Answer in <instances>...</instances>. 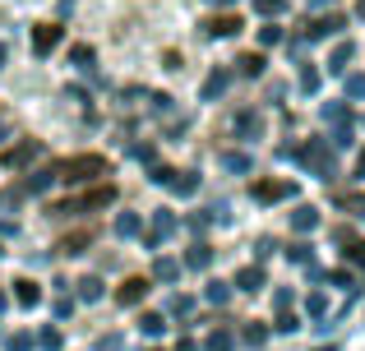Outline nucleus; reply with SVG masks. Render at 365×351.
I'll return each mask as SVG.
<instances>
[{"label": "nucleus", "instance_id": "obj_1", "mask_svg": "<svg viewBox=\"0 0 365 351\" xmlns=\"http://www.w3.org/2000/svg\"><path fill=\"white\" fill-rule=\"evenodd\" d=\"M56 180H65V185H83V180H98V176H111L107 157L102 153H79V157H65V162L51 167Z\"/></svg>", "mask_w": 365, "mask_h": 351}, {"label": "nucleus", "instance_id": "obj_2", "mask_svg": "<svg viewBox=\"0 0 365 351\" xmlns=\"http://www.w3.org/2000/svg\"><path fill=\"white\" fill-rule=\"evenodd\" d=\"M107 204H116V185H98V189H88V194H74V199H65V204H51V213H93V208H107Z\"/></svg>", "mask_w": 365, "mask_h": 351}, {"label": "nucleus", "instance_id": "obj_3", "mask_svg": "<svg viewBox=\"0 0 365 351\" xmlns=\"http://www.w3.org/2000/svg\"><path fill=\"white\" fill-rule=\"evenodd\" d=\"M153 180L167 185V189H176V194H195V189H199L195 172H171V167H153Z\"/></svg>", "mask_w": 365, "mask_h": 351}, {"label": "nucleus", "instance_id": "obj_4", "mask_svg": "<svg viewBox=\"0 0 365 351\" xmlns=\"http://www.w3.org/2000/svg\"><path fill=\"white\" fill-rule=\"evenodd\" d=\"M37 153H42V144H37V139H24V144H14V148H5V153H0V167L19 172V167H28Z\"/></svg>", "mask_w": 365, "mask_h": 351}, {"label": "nucleus", "instance_id": "obj_5", "mask_svg": "<svg viewBox=\"0 0 365 351\" xmlns=\"http://www.w3.org/2000/svg\"><path fill=\"white\" fill-rule=\"evenodd\" d=\"M296 157H301V162L310 167L314 176H324V180L333 176V153H324V144H305V148H301Z\"/></svg>", "mask_w": 365, "mask_h": 351}, {"label": "nucleus", "instance_id": "obj_6", "mask_svg": "<svg viewBox=\"0 0 365 351\" xmlns=\"http://www.w3.org/2000/svg\"><path fill=\"white\" fill-rule=\"evenodd\" d=\"M296 180H255V199L259 204H277V199H292Z\"/></svg>", "mask_w": 365, "mask_h": 351}, {"label": "nucleus", "instance_id": "obj_7", "mask_svg": "<svg viewBox=\"0 0 365 351\" xmlns=\"http://www.w3.org/2000/svg\"><path fill=\"white\" fill-rule=\"evenodd\" d=\"M56 46H61V23H33V51L51 56Z\"/></svg>", "mask_w": 365, "mask_h": 351}, {"label": "nucleus", "instance_id": "obj_8", "mask_svg": "<svg viewBox=\"0 0 365 351\" xmlns=\"http://www.w3.org/2000/svg\"><path fill=\"white\" fill-rule=\"evenodd\" d=\"M241 19L236 14H213V19H204V37H236L241 33Z\"/></svg>", "mask_w": 365, "mask_h": 351}, {"label": "nucleus", "instance_id": "obj_9", "mask_svg": "<svg viewBox=\"0 0 365 351\" xmlns=\"http://www.w3.org/2000/svg\"><path fill=\"white\" fill-rule=\"evenodd\" d=\"M148 291H153V282H148V278H125V282H120V291H116V300H120V305H139Z\"/></svg>", "mask_w": 365, "mask_h": 351}, {"label": "nucleus", "instance_id": "obj_10", "mask_svg": "<svg viewBox=\"0 0 365 351\" xmlns=\"http://www.w3.org/2000/svg\"><path fill=\"white\" fill-rule=\"evenodd\" d=\"M347 28V19L342 14H329V19H314L310 28H305V42H319V37H333V33H342Z\"/></svg>", "mask_w": 365, "mask_h": 351}, {"label": "nucleus", "instance_id": "obj_11", "mask_svg": "<svg viewBox=\"0 0 365 351\" xmlns=\"http://www.w3.org/2000/svg\"><path fill=\"white\" fill-rule=\"evenodd\" d=\"M14 300H19V305H42V287L28 282V278H19L14 282Z\"/></svg>", "mask_w": 365, "mask_h": 351}, {"label": "nucleus", "instance_id": "obj_12", "mask_svg": "<svg viewBox=\"0 0 365 351\" xmlns=\"http://www.w3.org/2000/svg\"><path fill=\"white\" fill-rule=\"evenodd\" d=\"M227 83H232V74H227V70H213V74L204 79V102L222 98V93H227Z\"/></svg>", "mask_w": 365, "mask_h": 351}, {"label": "nucleus", "instance_id": "obj_13", "mask_svg": "<svg viewBox=\"0 0 365 351\" xmlns=\"http://www.w3.org/2000/svg\"><path fill=\"white\" fill-rule=\"evenodd\" d=\"M264 65H268V61H264V51H245L241 61H236V70H241L245 79H259V74H264Z\"/></svg>", "mask_w": 365, "mask_h": 351}, {"label": "nucleus", "instance_id": "obj_14", "mask_svg": "<svg viewBox=\"0 0 365 351\" xmlns=\"http://www.w3.org/2000/svg\"><path fill=\"white\" fill-rule=\"evenodd\" d=\"M292 226H296V231H314V226H319V208L301 204V208L292 213Z\"/></svg>", "mask_w": 365, "mask_h": 351}, {"label": "nucleus", "instance_id": "obj_15", "mask_svg": "<svg viewBox=\"0 0 365 351\" xmlns=\"http://www.w3.org/2000/svg\"><path fill=\"white\" fill-rule=\"evenodd\" d=\"M236 287H241V291H259V287H264V268H259V263L241 268V273H236Z\"/></svg>", "mask_w": 365, "mask_h": 351}, {"label": "nucleus", "instance_id": "obj_16", "mask_svg": "<svg viewBox=\"0 0 365 351\" xmlns=\"http://www.w3.org/2000/svg\"><path fill=\"white\" fill-rule=\"evenodd\" d=\"M259 130H264V120H259L255 111H241V116H236V135H241V139H255Z\"/></svg>", "mask_w": 365, "mask_h": 351}, {"label": "nucleus", "instance_id": "obj_17", "mask_svg": "<svg viewBox=\"0 0 365 351\" xmlns=\"http://www.w3.org/2000/svg\"><path fill=\"white\" fill-rule=\"evenodd\" d=\"M51 180H56V172H33L24 180V194H46L51 189Z\"/></svg>", "mask_w": 365, "mask_h": 351}, {"label": "nucleus", "instance_id": "obj_18", "mask_svg": "<svg viewBox=\"0 0 365 351\" xmlns=\"http://www.w3.org/2000/svg\"><path fill=\"white\" fill-rule=\"evenodd\" d=\"M351 51H356V46H351V42H338V51H333V56H329V74H342V70H347V61H351Z\"/></svg>", "mask_w": 365, "mask_h": 351}, {"label": "nucleus", "instance_id": "obj_19", "mask_svg": "<svg viewBox=\"0 0 365 351\" xmlns=\"http://www.w3.org/2000/svg\"><path fill=\"white\" fill-rule=\"evenodd\" d=\"M88 241H93V231H74V236H65L56 250H61V254H83V245H88Z\"/></svg>", "mask_w": 365, "mask_h": 351}, {"label": "nucleus", "instance_id": "obj_20", "mask_svg": "<svg viewBox=\"0 0 365 351\" xmlns=\"http://www.w3.org/2000/svg\"><path fill=\"white\" fill-rule=\"evenodd\" d=\"M153 278H162V282L180 278V263H176V259H158V263H153Z\"/></svg>", "mask_w": 365, "mask_h": 351}, {"label": "nucleus", "instance_id": "obj_21", "mask_svg": "<svg viewBox=\"0 0 365 351\" xmlns=\"http://www.w3.org/2000/svg\"><path fill=\"white\" fill-rule=\"evenodd\" d=\"M222 167H227V172H250L255 162H250L245 153H222Z\"/></svg>", "mask_w": 365, "mask_h": 351}, {"label": "nucleus", "instance_id": "obj_22", "mask_svg": "<svg viewBox=\"0 0 365 351\" xmlns=\"http://www.w3.org/2000/svg\"><path fill=\"white\" fill-rule=\"evenodd\" d=\"M208 259H213V250H208V245H195V250H190V268H208Z\"/></svg>", "mask_w": 365, "mask_h": 351}, {"label": "nucleus", "instance_id": "obj_23", "mask_svg": "<svg viewBox=\"0 0 365 351\" xmlns=\"http://www.w3.org/2000/svg\"><path fill=\"white\" fill-rule=\"evenodd\" d=\"M167 231H171V213H158V217H153V236H148V241L158 245V241H162Z\"/></svg>", "mask_w": 365, "mask_h": 351}, {"label": "nucleus", "instance_id": "obj_24", "mask_svg": "<svg viewBox=\"0 0 365 351\" xmlns=\"http://www.w3.org/2000/svg\"><path fill=\"white\" fill-rule=\"evenodd\" d=\"M139 328H143L148 337H158L162 328H167V319H162V315H143V319H139Z\"/></svg>", "mask_w": 365, "mask_h": 351}, {"label": "nucleus", "instance_id": "obj_25", "mask_svg": "<svg viewBox=\"0 0 365 351\" xmlns=\"http://www.w3.org/2000/svg\"><path fill=\"white\" fill-rule=\"evenodd\" d=\"M98 296H102V282L98 278H83L79 282V300H98Z\"/></svg>", "mask_w": 365, "mask_h": 351}, {"label": "nucleus", "instance_id": "obj_26", "mask_svg": "<svg viewBox=\"0 0 365 351\" xmlns=\"http://www.w3.org/2000/svg\"><path fill=\"white\" fill-rule=\"evenodd\" d=\"M324 120H329V125H347V107H342V102L324 107Z\"/></svg>", "mask_w": 365, "mask_h": 351}, {"label": "nucleus", "instance_id": "obj_27", "mask_svg": "<svg viewBox=\"0 0 365 351\" xmlns=\"http://www.w3.org/2000/svg\"><path fill=\"white\" fill-rule=\"evenodd\" d=\"M208 300H213V305H222L227 296H232V287H227V282H208V291H204Z\"/></svg>", "mask_w": 365, "mask_h": 351}, {"label": "nucleus", "instance_id": "obj_28", "mask_svg": "<svg viewBox=\"0 0 365 351\" xmlns=\"http://www.w3.org/2000/svg\"><path fill=\"white\" fill-rule=\"evenodd\" d=\"M282 9H287V0H255V14L273 19V14H282Z\"/></svg>", "mask_w": 365, "mask_h": 351}, {"label": "nucleus", "instance_id": "obj_29", "mask_svg": "<svg viewBox=\"0 0 365 351\" xmlns=\"http://www.w3.org/2000/svg\"><path fill=\"white\" fill-rule=\"evenodd\" d=\"M277 333H296V328H301V319H296V315H287V305H282V315H277Z\"/></svg>", "mask_w": 365, "mask_h": 351}, {"label": "nucleus", "instance_id": "obj_30", "mask_svg": "<svg viewBox=\"0 0 365 351\" xmlns=\"http://www.w3.org/2000/svg\"><path fill=\"white\" fill-rule=\"evenodd\" d=\"M116 231L120 236H134V231H139V217H134V213H120L116 217Z\"/></svg>", "mask_w": 365, "mask_h": 351}, {"label": "nucleus", "instance_id": "obj_31", "mask_svg": "<svg viewBox=\"0 0 365 351\" xmlns=\"http://www.w3.org/2000/svg\"><path fill=\"white\" fill-rule=\"evenodd\" d=\"M301 88H305V93L319 88V70H314V65H305V70H301Z\"/></svg>", "mask_w": 365, "mask_h": 351}, {"label": "nucleus", "instance_id": "obj_32", "mask_svg": "<svg viewBox=\"0 0 365 351\" xmlns=\"http://www.w3.org/2000/svg\"><path fill=\"white\" fill-rule=\"evenodd\" d=\"M208 351H232V333H222V328H217V333L208 337Z\"/></svg>", "mask_w": 365, "mask_h": 351}, {"label": "nucleus", "instance_id": "obj_33", "mask_svg": "<svg viewBox=\"0 0 365 351\" xmlns=\"http://www.w3.org/2000/svg\"><path fill=\"white\" fill-rule=\"evenodd\" d=\"M347 245H351V250H347V259H351V263H361V268H365V241H351V236H347Z\"/></svg>", "mask_w": 365, "mask_h": 351}, {"label": "nucleus", "instance_id": "obj_34", "mask_svg": "<svg viewBox=\"0 0 365 351\" xmlns=\"http://www.w3.org/2000/svg\"><path fill=\"white\" fill-rule=\"evenodd\" d=\"M70 61H74V65H83V70H88V65H93V46H74V51H70Z\"/></svg>", "mask_w": 365, "mask_h": 351}, {"label": "nucleus", "instance_id": "obj_35", "mask_svg": "<svg viewBox=\"0 0 365 351\" xmlns=\"http://www.w3.org/2000/svg\"><path fill=\"white\" fill-rule=\"evenodd\" d=\"M347 98H365V74H351L347 79Z\"/></svg>", "mask_w": 365, "mask_h": 351}, {"label": "nucleus", "instance_id": "obj_36", "mask_svg": "<svg viewBox=\"0 0 365 351\" xmlns=\"http://www.w3.org/2000/svg\"><path fill=\"white\" fill-rule=\"evenodd\" d=\"M287 259H292V263H310V245H292V250H287Z\"/></svg>", "mask_w": 365, "mask_h": 351}, {"label": "nucleus", "instance_id": "obj_37", "mask_svg": "<svg viewBox=\"0 0 365 351\" xmlns=\"http://www.w3.org/2000/svg\"><path fill=\"white\" fill-rule=\"evenodd\" d=\"M37 342H42L46 351H56V347H61V328H46V333L37 337Z\"/></svg>", "mask_w": 365, "mask_h": 351}, {"label": "nucleus", "instance_id": "obj_38", "mask_svg": "<svg viewBox=\"0 0 365 351\" xmlns=\"http://www.w3.org/2000/svg\"><path fill=\"white\" fill-rule=\"evenodd\" d=\"M264 337H268V328H264V324H250V328H245V342H255V347H259Z\"/></svg>", "mask_w": 365, "mask_h": 351}, {"label": "nucleus", "instance_id": "obj_39", "mask_svg": "<svg viewBox=\"0 0 365 351\" xmlns=\"http://www.w3.org/2000/svg\"><path fill=\"white\" fill-rule=\"evenodd\" d=\"M259 42H264V46H273V42H282V28H259Z\"/></svg>", "mask_w": 365, "mask_h": 351}, {"label": "nucleus", "instance_id": "obj_40", "mask_svg": "<svg viewBox=\"0 0 365 351\" xmlns=\"http://www.w3.org/2000/svg\"><path fill=\"white\" fill-rule=\"evenodd\" d=\"M171 310H176V315H190V310H195V300H190V296H176V300H171Z\"/></svg>", "mask_w": 365, "mask_h": 351}, {"label": "nucleus", "instance_id": "obj_41", "mask_svg": "<svg viewBox=\"0 0 365 351\" xmlns=\"http://www.w3.org/2000/svg\"><path fill=\"white\" fill-rule=\"evenodd\" d=\"M176 351H195V342H190V337H180V342H176Z\"/></svg>", "mask_w": 365, "mask_h": 351}, {"label": "nucleus", "instance_id": "obj_42", "mask_svg": "<svg viewBox=\"0 0 365 351\" xmlns=\"http://www.w3.org/2000/svg\"><path fill=\"white\" fill-rule=\"evenodd\" d=\"M356 176H365V153H361V157H356Z\"/></svg>", "mask_w": 365, "mask_h": 351}, {"label": "nucleus", "instance_id": "obj_43", "mask_svg": "<svg viewBox=\"0 0 365 351\" xmlns=\"http://www.w3.org/2000/svg\"><path fill=\"white\" fill-rule=\"evenodd\" d=\"M208 5H213V9H217V5H222V9H227V5H232V0H208Z\"/></svg>", "mask_w": 365, "mask_h": 351}, {"label": "nucleus", "instance_id": "obj_44", "mask_svg": "<svg viewBox=\"0 0 365 351\" xmlns=\"http://www.w3.org/2000/svg\"><path fill=\"white\" fill-rule=\"evenodd\" d=\"M310 5H314V9H324V5H333V0H310Z\"/></svg>", "mask_w": 365, "mask_h": 351}, {"label": "nucleus", "instance_id": "obj_45", "mask_svg": "<svg viewBox=\"0 0 365 351\" xmlns=\"http://www.w3.org/2000/svg\"><path fill=\"white\" fill-rule=\"evenodd\" d=\"M0 310H5V291H0Z\"/></svg>", "mask_w": 365, "mask_h": 351}, {"label": "nucleus", "instance_id": "obj_46", "mask_svg": "<svg viewBox=\"0 0 365 351\" xmlns=\"http://www.w3.org/2000/svg\"><path fill=\"white\" fill-rule=\"evenodd\" d=\"M0 65H5V46H0Z\"/></svg>", "mask_w": 365, "mask_h": 351}, {"label": "nucleus", "instance_id": "obj_47", "mask_svg": "<svg viewBox=\"0 0 365 351\" xmlns=\"http://www.w3.org/2000/svg\"><path fill=\"white\" fill-rule=\"evenodd\" d=\"M319 351H333V347H319Z\"/></svg>", "mask_w": 365, "mask_h": 351}, {"label": "nucleus", "instance_id": "obj_48", "mask_svg": "<svg viewBox=\"0 0 365 351\" xmlns=\"http://www.w3.org/2000/svg\"><path fill=\"white\" fill-rule=\"evenodd\" d=\"M0 130H5V120H0Z\"/></svg>", "mask_w": 365, "mask_h": 351}]
</instances>
